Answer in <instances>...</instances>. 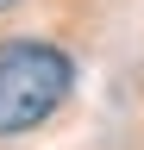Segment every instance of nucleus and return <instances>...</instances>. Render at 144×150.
<instances>
[{
    "instance_id": "obj_1",
    "label": "nucleus",
    "mask_w": 144,
    "mask_h": 150,
    "mask_svg": "<svg viewBox=\"0 0 144 150\" xmlns=\"http://www.w3.org/2000/svg\"><path fill=\"white\" fill-rule=\"evenodd\" d=\"M75 88V63L69 50L44 44V38H13L0 44V138H25Z\"/></svg>"
},
{
    "instance_id": "obj_2",
    "label": "nucleus",
    "mask_w": 144,
    "mask_h": 150,
    "mask_svg": "<svg viewBox=\"0 0 144 150\" xmlns=\"http://www.w3.org/2000/svg\"><path fill=\"white\" fill-rule=\"evenodd\" d=\"M6 6H19V0H0V13H6Z\"/></svg>"
}]
</instances>
